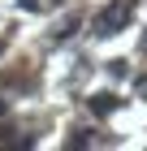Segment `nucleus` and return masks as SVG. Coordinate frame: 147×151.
<instances>
[{
    "label": "nucleus",
    "instance_id": "1",
    "mask_svg": "<svg viewBox=\"0 0 147 151\" xmlns=\"http://www.w3.org/2000/svg\"><path fill=\"white\" fill-rule=\"evenodd\" d=\"M130 13H134V0H113L108 9H100V17H95V30H100V35H117V30L130 22Z\"/></svg>",
    "mask_w": 147,
    "mask_h": 151
},
{
    "label": "nucleus",
    "instance_id": "2",
    "mask_svg": "<svg viewBox=\"0 0 147 151\" xmlns=\"http://www.w3.org/2000/svg\"><path fill=\"white\" fill-rule=\"evenodd\" d=\"M91 108H95V112H113V108H117V99H113V95H95V99H91Z\"/></svg>",
    "mask_w": 147,
    "mask_h": 151
},
{
    "label": "nucleus",
    "instance_id": "3",
    "mask_svg": "<svg viewBox=\"0 0 147 151\" xmlns=\"http://www.w3.org/2000/svg\"><path fill=\"white\" fill-rule=\"evenodd\" d=\"M17 4H22V9H35V4H39V0H17Z\"/></svg>",
    "mask_w": 147,
    "mask_h": 151
},
{
    "label": "nucleus",
    "instance_id": "4",
    "mask_svg": "<svg viewBox=\"0 0 147 151\" xmlns=\"http://www.w3.org/2000/svg\"><path fill=\"white\" fill-rule=\"evenodd\" d=\"M0 47H4V43H0Z\"/></svg>",
    "mask_w": 147,
    "mask_h": 151
}]
</instances>
